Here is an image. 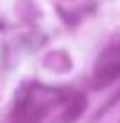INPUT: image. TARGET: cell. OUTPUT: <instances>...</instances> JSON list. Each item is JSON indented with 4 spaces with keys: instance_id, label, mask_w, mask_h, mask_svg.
Masks as SVG:
<instances>
[{
    "instance_id": "1",
    "label": "cell",
    "mask_w": 120,
    "mask_h": 123,
    "mask_svg": "<svg viewBox=\"0 0 120 123\" xmlns=\"http://www.w3.org/2000/svg\"><path fill=\"white\" fill-rule=\"evenodd\" d=\"M80 111H82V99H78V102L73 104V111H68V114H66V121H75Z\"/></svg>"
}]
</instances>
